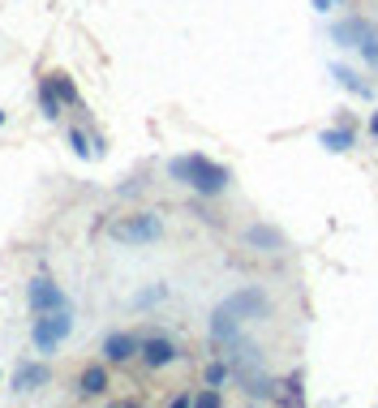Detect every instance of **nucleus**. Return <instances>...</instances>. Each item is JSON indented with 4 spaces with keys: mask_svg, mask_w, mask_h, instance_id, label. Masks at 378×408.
Instances as JSON below:
<instances>
[{
    "mask_svg": "<svg viewBox=\"0 0 378 408\" xmlns=\"http://www.w3.org/2000/svg\"><path fill=\"white\" fill-rule=\"evenodd\" d=\"M336 39H344V43H352L357 52L370 61V65H378V31L370 26V22H361V17H348V22H336Z\"/></svg>",
    "mask_w": 378,
    "mask_h": 408,
    "instance_id": "20e7f679",
    "label": "nucleus"
},
{
    "mask_svg": "<svg viewBox=\"0 0 378 408\" xmlns=\"http://www.w3.org/2000/svg\"><path fill=\"white\" fill-rule=\"evenodd\" d=\"M245 241L249 245H262V249H280V233H275V228H249Z\"/></svg>",
    "mask_w": 378,
    "mask_h": 408,
    "instance_id": "ddd939ff",
    "label": "nucleus"
},
{
    "mask_svg": "<svg viewBox=\"0 0 378 408\" xmlns=\"http://www.w3.org/2000/svg\"><path fill=\"white\" fill-rule=\"evenodd\" d=\"M223 310L245 322V318H267L271 314V301H267L262 288H241V292H233L228 301H223Z\"/></svg>",
    "mask_w": 378,
    "mask_h": 408,
    "instance_id": "39448f33",
    "label": "nucleus"
},
{
    "mask_svg": "<svg viewBox=\"0 0 378 408\" xmlns=\"http://www.w3.org/2000/svg\"><path fill=\"white\" fill-rule=\"evenodd\" d=\"M73 331V318H69V305H61V310H47V314H35V327H31V340L39 352H52L65 336Z\"/></svg>",
    "mask_w": 378,
    "mask_h": 408,
    "instance_id": "7ed1b4c3",
    "label": "nucleus"
},
{
    "mask_svg": "<svg viewBox=\"0 0 378 408\" xmlns=\"http://www.w3.org/2000/svg\"><path fill=\"white\" fill-rule=\"evenodd\" d=\"M142 361L150 366V370H164V366H172L176 361V344L172 340H164V336H150V340H142Z\"/></svg>",
    "mask_w": 378,
    "mask_h": 408,
    "instance_id": "0eeeda50",
    "label": "nucleus"
},
{
    "mask_svg": "<svg viewBox=\"0 0 378 408\" xmlns=\"http://www.w3.org/2000/svg\"><path fill=\"white\" fill-rule=\"evenodd\" d=\"M26 297H31V310H35V314H47V310H61V305H69V297L61 292V284H52V279H35Z\"/></svg>",
    "mask_w": 378,
    "mask_h": 408,
    "instance_id": "423d86ee",
    "label": "nucleus"
},
{
    "mask_svg": "<svg viewBox=\"0 0 378 408\" xmlns=\"http://www.w3.org/2000/svg\"><path fill=\"white\" fill-rule=\"evenodd\" d=\"M108 387H112V382H108V370L104 366H86L82 378H78V391L82 395H104Z\"/></svg>",
    "mask_w": 378,
    "mask_h": 408,
    "instance_id": "9d476101",
    "label": "nucleus"
},
{
    "mask_svg": "<svg viewBox=\"0 0 378 408\" xmlns=\"http://www.w3.org/2000/svg\"><path fill=\"white\" fill-rule=\"evenodd\" d=\"M370 134H378V112H374V120H370Z\"/></svg>",
    "mask_w": 378,
    "mask_h": 408,
    "instance_id": "a211bd4d",
    "label": "nucleus"
},
{
    "mask_svg": "<svg viewBox=\"0 0 378 408\" xmlns=\"http://www.w3.org/2000/svg\"><path fill=\"white\" fill-rule=\"evenodd\" d=\"M108 237L120 241V245H155V241L164 237V219H159L155 211H134V215L112 219Z\"/></svg>",
    "mask_w": 378,
    "mask_h": 408,
    "instance_id": "f03ea898",
    "label": "nucleus"
},
{
    "mask_svg": "<svg viewBox=\"0 0 378 408\" xmlns=\"http://www.w3.org/2000/svg\"><path fill=\"white\" fill-rule=\"evenodd\" d=\"M194 404H219V391H203V395H198Z\"/></svg>",
    "mask_w": 378,
    "mask_h": 408,
    "instance_id": "f3484780",
    "label": "nucleus"
},
{
    "mask_svg": "<svg viewBox=\"0 0 378 408\" xmlns=\"http://www.w3.org/2000/svg\"><path fill=\"white\" fill-rule=\"evenodd\" d=\"M223 374H228V370H223V366H211V370H207V382H211V387H215V382H223Z\"/></svg>",
    "mask_w": 378,
    "mask_h": 408,
    "instance_id": "dca6fc26",
    "label": "nucleus"
},
{
    "mask_svg": "<svg viewBox=\"0 0 378 408\" xmlns=\"http://www.w3.org/2000/svg\"><path fill=\"white\" fill-rule=\"evenodd\" d=\"M322 146L326 150H348L352 146V130H326L322 134Z\"/></svg>",
    "mask_w": 378,
    "mask_h": 408,
    "instance_id": "4468645a",
    "label": "nucleus"
},
{
    "mask_svg": "<svg viewBox=\"0 0 378 408\" xmlns=\"http://www.w3.org/2000/svg\"><path fill=\"white\" fill-rule=\"evenodd\" d=\"M211 336H215L219 344H233V340L241 336V318H233V314L219 305V310L211 314Z\"/></svg>",
    "mask_w": 378,
    "mask_h": 408,
    "instance_id": "1a4fd4ad",
    "label": "nucleus"
},
{
    "mask_svg": "<svg viewBox=\"0 0 378 408\" xmlns=\"http://www.w3.org/2000/svg\"><path fill=\"white\" fill-rule=\"evenodd\" d=\"M168 172L176 176V181H185L189 189H198V194H223L228 189V168H219V164H211L207 155H181V159H172L168 164Z\"/></svg>",
    "mask_w": 378,
    "mask_h": 408,
    "instance_id": "f257e3e1",
    "label": "nucleus"
},
{
    "mask_svg": "<svg viewBox=\"0 0 378 408\" xmlns=\"http://www.w3.org/2000/svg\"><path fill=\"white\" fill-rule=\"evenodd\" d=\"M47 378H52V374H47V366H22L17 378H13V387L17 391H39Z\"/></svg>",
    "mask_w": 378,
    "mask_h": 408,
    "instance_id": "9b49d317",
    "label": "nucleus"
},
{
    "mask_svg": "<svg viewBox=\"0 0 378 408\" xmlns=\"http://www.w3.org/2000/svg\"><path fill=\"white\" fill-rule=\"evenodd\" d=\"M138 348H142V340L125 336V331H116V336H108V340H104V356H108L112 366H120V361H134V356H138Z\"/></svg>",
    "mask_w": 378,
    "mask_h": 408,
    "instance_id": "6e6552de",
    "label": "nucleus"
},
{
    "mask_svg": "<svg viewBox=\"0 0 378 408\" xmlns=\"http://www.w3.org/2000/svg\"><path fill=\"white\" fill-rule=\"evenodd\" d=\"M69 142H73V150H78V155H90V146H86V138H82L78 130H69Z\"/></svg>",
    "mask_w": 378,
    "mask_h": 408,
    "instance_id": "2eb2a0df",
    "label": "nucleus"
},
{
    "mask_svg": "<svg viewBox=\"0 0 378 408\" xmlns=\"http://www.w3.org/2000/svg\"><path fill=\"white\" fill-rule=\"evenodd\" d=\"M47 86H52V95H61L65 104H73V108L82 104V99H78V86H73V82L65 78V73H52V78H47Z\"/></svg>",
    "mask_w": 378,
    "mask_h": 408,
    "instance_id": "f8f14e48",
    "label": "nucleus"
}]
</instances>
